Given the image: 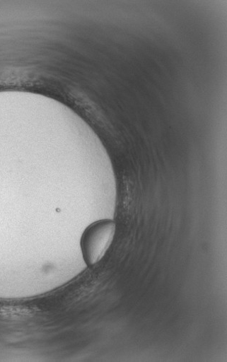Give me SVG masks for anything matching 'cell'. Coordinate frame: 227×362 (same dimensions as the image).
<instances>
[{"instance_id": "obj_1", "label": "cell", "mask_w": 227, "mask_h": 362, "mask_svg": "<svg viewBox=\"0 0 227 362\" xmlns=\"http://www.w3.org/2000/svg\"><path fill=\"white\" fill-rule=\"evenodd\" d=\"M116 233V223L104 219L91 224L84 231L81 247L83 257L89 266L98 264L110 247Z\"/></svg>"}]
</instances>
